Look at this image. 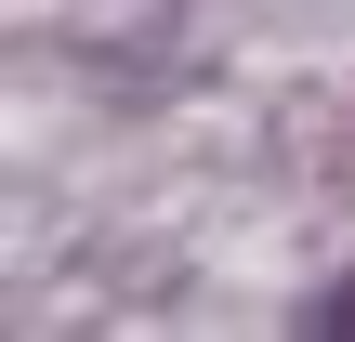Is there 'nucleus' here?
Instances as JSON below:
<instances>
[{
  "instance_id": "1",
  "label": "nucleus",
  "mask_w": 355,
  "mask_h": 342,
  "mask_svg": "<svg viewBox=\"0 0 355 342\" xmlns=\"http://www.w3.org/2000/svg\"><path fill=\"white\" fill-rule=\"evenodd\" d=\"M329 330H355V290H329Z\"/></svg>"
}]
</instances>
